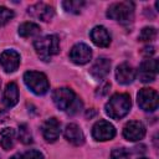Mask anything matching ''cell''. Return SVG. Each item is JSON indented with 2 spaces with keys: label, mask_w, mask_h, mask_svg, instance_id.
Masks as SVG:
<instances>
[{
  "label": "cell",
  "mask_w": 159,
  "mask_h": 159,
  "mask_svg": "<svg viewBox=\"0 0 159 159\" xmlns=\"http://www.w3.org/2000/svg\"><path fill=\"white\" fill-rule=\"evenodd\" d=\"M52 101L58 109L67 111L68 114H75L82 108V102L68 87H61L55 89V92L52 93Z\"/></svg>",
  "instance_id": "1"
},
{
  "label": "cell",
  "mask_w": 159,
  "mask_h": 159,
  "mask_svg": "<svg viewBox=\"0 0 159 159\" xmlns=\"http://www.w3.org/2000/svg\"><path fill=\"white\" fill-rule=\"evenodd\" d=\"M132 107V101L127 93L113 94L106 104V113L113 119H120L125 117Z\"/></svg>",
  "instance_id": "2"
},
{
  "label": "cell",
  "mask_w": 159,
  "mask_h": 159,
  "mask_svg": "<svg viewBox=\"0 0 159 159\" xmlns=\"http://www.w3.org/2000/svg\"><path fill=\"white\" fill-rule=\"evenodd\" d=\"M35 51L37 56L43 61H50V58L60 52V40L56 35L43 36L34 42Z\"/></svg>",
  "instance_id": "3"
},
{
  "label": "cell",
  "mask_w": 159,
  "mask_h": 159,
  "mask_svg": "<svg viewBox=\"0 0 159 159\" xmlns=\"http://www.w3.org/2000/svg\"><path fill=\"white\" fill-rule=\"evenodd\" d=\"M24 82L27 86V88L37 96L45 94L50 88V83H48V80H47L46 75L42 73V72H37V71L25 72Z\"/></svg>",
  "instance_id": "4"
},
{
  "label": "cell",
  "mask_w": 159,
  "mask_h": 159,
  "mask_svg": "<svg viewBox=\"0 0 159 159\" xmlns=\"http://www.w3.org/2000/svg\"><path fill=\"white\" fill-rule=\"evenodd\" d=\"M107 16L120 22H130L134 16V4L132 1L114 2L108 7Z\"/></svg>",
  "instance_id": "5"
},
{
  "label": "cell",
  "mask_w": 159,
  "mask_h": 159,
  "mask_svg": "<svg viewBox=\"0 0 159 159\" xmlns=\"http://www.w3.org/2000/svg\"><path fill=\"white\" fill-rule=\"evenodd\" d=\"M138 106L147 112H153L158 108L159 97L155 89L153 88H142L137 94Z\"/></svg>",
  "instance_id": "6"
},
{
  "label": "cell",
  "mask_w": 159,
  "mask_h": 159,
  "mask_svg": "<svg viewBox=\"0 0 159 159\" xmlns=\"http://www.w3.org/2000/svg\"><path fill=\"white\" fill-rule=\"evenodd\" d=\"M114 135H116V128L113 127L112 123L104 119H99L98 122H96L92 128V137L96 140L99 142L111 140L114 138Z\"/></svg>",
  "instance_id": "7"
},
{
  "label": "cell",
  "mask_w": 159,
  "mask_h": 159,
  "mask_svg": "<svg viewBox=\"0 0 159 159\" xmlns=\"http://www.w3.org/2000/svg\"><path fill=\"white\" fill-rule=\"evenodd\" d=\"M158 72V61L155 58H148L144 60L138 70V77L143 83L153 82L157 77Z\"/></svg>",
  "instance_id": "8"
},
{
  "label": "cell",
  "mask_w": 159,
  "mask_h": 159,
  "mask_svg": "<svg viewBox=\"0 0 159 159\" xmlns=\"http://www.w3.org/2000/svg\"><path fill=\"white\" fill-rule=\"evenodd\" d=\"M92 58V50L86 43H76L70 51V60L76 65H84Z\"/></svg>",
  "instance_id": "9"
},
{
  "label": "cell",
  "mask_w": 159,
  "mask_h": 159,
  "mask_svg": "<svg viewBox=\"0 0 159 159\" xmlns=\"http://www.w3.org/2000/svg\"><path fill=\"white\" fill-rule=\"evenodd\" d=\"M145 135V127L142 122L130 120L123 128V137L129 142H137L143 139Z\"/></svg>",
  "instance_id": "10"
},
{
  "label": "cell",
  "mask_w": 159,
  "mask_h": 159,
  "mask_svg": "<svg viewBox=\"0 0 159 159\" xmlns=\"http://www.w3.org/2000/svg\"><path fill=\"white\" fill-rule=\"evenodd\" d=\"M20 55L15 50H5L0 55V65L6 73L15 72L20 66Z\"/></svg>",
  "instance_id": "11"
},
{
  "label": "cell",
  "mask_w": 159,
  "mask_h": 159,
  "mask_svg": "<svg viewBox=\"0 0 159 159\" xmlns=\"http://www.w3.org/2000/svg\"><path fill=\"white\" fill-rule=\"evenodd\" d=\"M27 12L34 19H37V20H41V21H45V22L50 21L55 15L53 7L45 4V2H37L35 5H31L27 9Z\"/></svg>",
  "instance_id": "12"
},
{
  "label": "cell",
  "mask_w": 159,
  "mask_h": 159,
  "mask_svg": "<svg viewBox=\"0 0 159 159\" xmlns=\"http://www.w3.org/2000/svg\"><path fill=\"white\" fill-rule=\"evenodd\" d=\"M42 135L43 138L50 142L53 143L58 139L60 137V132H61V124L56 118H48L45 120V123L42 124Z\"/></svg>",
  "instance_id": "13"
},
{
  "label": "cell",
  "mask_w": 159,
  "mask_h": 159,
  "mask_svg": "<svg viewBox=\"0 0 159 159\" xmlns=\"http://www.w3.org/2000/svg\"><path fill=\"white\" fill-rule=\"evenodd\" d=\"M89 36L92 42L98 47H108L111 43V35L104 26H94Z\"/></svg>",
  "instance_id": "14"
},
{
  "label": "cell",
  "mask_w": 159,
  "mask_h": 159,
  "mask_svg": "<svg viewBox=\"0 0 159 159\" xmlns=\"http://www.w3.org/2000/svg\"><path fill=\"white\" fill-rule=\"evenodd\" d=\"M65 138L67 142H70L71 144H73L76 147H80L84 143V134H83L82 129L75 123H70L66 125Z\"/></svg>",
  "instance_id": "15"
},
{
  "label": "cell",
  "mask_w": 159,
  "mask_h": 159,
  "mask_svg": "<svg viewBox=\"0 0 159 159\" xmlns=\"http://www.w3.org/2000/svg\"><path fill=\"white\" fill-rule=\"evenodd\" d=\"M109 70H111V61L106 57H101L97 58L96 62L92 65V67L89 68V73L96 80H103L109 73Z\"/></svg>",
  "instance_id": "16"
},
{
  "label": "cell",
  "mask_w": 159,
  "mask_h": 159,
  "mask_svg": "<svg viewBox=\"0 0 159 159\" xmlns=\"http://www.w3.org/2000/svg\"><path fill=\"white\" fill-rule=\"evenodd\" d=\"M116 78L120 84H129L135 78V71L128 63H120L116 70Z\"/></svg>",
  "instance_id": "17"
},
{
  "label": "cell",
  "mask_w": 159,
  "mask_h": 159,
  "mask_svg": "<svg viewBox=\"0 0 159 159\" xmlns=\"http://www.w3.org/2000/svg\"><path fill=\"white\" fill-rule=\"evenodd\" d=\"M2 102L7 108L14 107L19 102V88L15 82H10L6 84L2 94Z\"/></svg>",
  "instance_id": "18"
},
{
  "label": "cell",
  "mask_w": 159,
  "mask_h": 159,
  "mask_svg": "<svg viewBox=\"0 0 159 159\" xmlns=\"http://www.w3.org/2000/svg\"><path fill=\"white\" fill-rule=\"evenodd\" d=\"M15 144V130L12 128H4L0 130V145L4 150H10Z\"/></svg>",
  "instance_id": "19"
},
{
  "label": "cell",
  "mask_w": 159,
  "mask_h": 159,
  "mask_svg": "<svg viewBox=\"0 0 159 159\" xmlns=\"http://www.w3.org/2000/svg\"><path fill=\"white\" fill-rule=\"evenodd\" d=\"M40 31V26L35 22H24L19 26V35L21 37H32L35 35H39Z\"/></svg>",
  "instance_id": "20"
},
{
  "label": "cell",
  "mask_w": 159,
  "mask_h": 159,
  "mask_svg": "<svg viewBox=\"0 0 159 159\" xmlns=\"http://www.w3.org/2000/svg\"><path fill=\"white\" fill-rule=\"evenodd\" d=\"M62 6L63 9L67 11V12H71V14H80L81 10L83 9L84 6V1L83 0H66L62 2Z\"/></svg>",
  "instance_id": "21"
},
{
  "label": "cell",
  "mask_w": 159,
  "mask_h": 159,
  "mask_svg": "<svg viewBox=\"0 0 159 159\" xmlns=\"http://www.w3.org/2000/svg\"><path fill=\"white\" fill-rule=\"evenodd\" d=\"M155 37H157V29L152 27V26L143 27L138 36V39L140 41H153Z\"/></svg>",
  "instance_id": "22"
},
{
  "label": "cell",
  "mask_w": 159,
  "mask_h": 159,
  "mask_svg": "<svg viewBox=\"0 0 159 159\" xmlns=\"http://www.w3.org/2000/svg\"><path fill=\"white\" fill-rule=\"evenodd\" d=\"M19 139L24 144L32 143V135H31V132H30L27 124H20V127H19Z\"/></svg>",
  "instance_id": "23"
},
{
  "label": "cell",
  "mask_w": 159,
  "mask_h": 159,
  "mask_svg": "<svg viewBox=\"0 0 159 159\" xmlns=\"http://www.w3.org/2000/svg\"><path fill=\"white\" fill-rule=\"evenodd\" d=\"M12 17H14L12 10H10L5 6H0V26H4L5 24H7Z\"/></svg>",
  "instance_id": "24"
},
{
  "label": "cell",
  "mask_w": 159,
  "mask_h": 159,
  "mask_svg": "<svg viewBox=\"0 0 159 159\" xmlns=\"http://www.w3.org/2000/svg\"><path fill=\"white\" fill-rule=\"evenodd\" d=\"M111 159H129V152L125 148H116L111 153Z\"/></svg>",
  "instance_id": "25"
},
{
  "label": "cell",
  "mask_w": 159,
  "mask_h": 159,
  "mask_svg": "<svg viewBox=\"0 0 159 159\" xmlns=\"http://www.w3.org/2000/svg\"><path fill=\"white\" fill-rule=\"evenodd\" d=\"M24 158H25V159H43V155H42V153H40L39 150L32 149V150L26 152V153L24 154Z\"/></svg>",
  "instance_id": "26"
},
{
  "label": "cell",
  "mask_w": 159,
  "mask_h": 159,
  "mask_svg": "<svg viewBox=\"0 0 159 159\" xmlns=\"http://www.w3.org/2000/svg\"><path fill=\"white\" fill-rule=\"evenodd\" d=\"M154 52H155L154 46H145V47L142 48V55H144V56H147V57H150Z\"/></svg>",
  "instance_id": "27"
},
{
  "label": "cell",
  "mask_w": 159,
  "mask_h": 159,
  "mask_svg": "<svg viewBox=\"0 0 159 159\" xmlns=\"http://www.w3.org/2000/svg\"><path fill=\"white\" fill-rule=\"evenodd\" d=\"M109 87H111V83H108V82H106V83H104V84H103V86L101 87V89L98 88L99 91L97 92V94H99V96H104V94H106V93L108 92V89H109Z\"/></svg>",
  "instance_id": "28"
},
{
  "label": "cell",
  "mask_w": 159,
  "mask_h": 159,
  "mask_svg": "<svg viewBox=\"0 0 159 159\" xmlns=\"http://www.w3.org/2000/svg\"><path fill=\"white\" fill-rule=\"evenodd\" d=\"M10 159H25V158H24V155H21V154H15V155H12Z\"/></svg>",
  "instance_id": "29"
},
{
  "label": "cell",
  "mask_w": 159,
  "mask_h": 159,
  "mask_svg": "<svg viewBox=\"0 0 159 159\" xmlns=\"http://www.w3.org/2000/svg\"><path fill=\"white\" fill-rule=\"evenodd\" d=\"M139 159H148V158H139Z\"/></svg>",
  "instance_id": "30"
},
{
  "label": "cell",
  "mask_w": 159,
  "mask_h": 159,
  "mask_svg": "<svg viewBox=\"0 0 159 159\" xmlns=\"http://www.w3.org/2000/svg\"><path fill=\"white\" fill-rule=\"evenodd\" d=\"M0 87H1V80H0Z\"/></svg>",
  "instance_id": "31"
}]
</instances>
